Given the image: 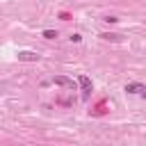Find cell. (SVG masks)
Masks as SVG:
<instances>
[{
	"mask_svg": "<svg viewBox=\"0 0 146 146\" xmlns=\"http://www.w3.org/2000/svg\"><path fill=\"white\" fill-rule=\"evenodd\" d=\"M55 84L66 87V89H73V87H75V82H73L71 78H66V75H57V78H55Z\"/></svg>",
	"mask_w": 146,
	"mask_h": 146,
	"instance_id": "2",
	"label": "cell"
},
{
	"mask_svg": "<svg viewBox=\"0 0 146 146\" xmlns=\"http://www.w3.org/2000/svg\"><path fill=\"white\" fill-rule=\"evenodd\" d=\"M43 39H57V32L55 30H43Z\"/></svg>",
	"mask_w": 146,
	"mask_h": 146,
	"instance_id": "5",
	"label": "cell"
},
{
	"mask_svg": "<svg viewBox=\"0 0 146 146\" xmlns=\"http://www.w3.org/2000/svg\"><path fill=\"white\" fill-rule=\"evenodd\" d=\"M18 62H39V55L32 50H21L18 52Z\"/></svg>",
	"mask_w": 146,
	"mask_h": 146,
	"instance_id": "1",
	"label": "cell"
},
{
	"mask_svg": "<svg viewBox=\"0 0 146 146\" xmlns=\"http://www.w3.org/2000/svg\"><path fill=\"white\" fill-rule=\"evenodd\" d=\"M100 36L107 39V41H110V39H112V41H119V34H100Z\"/></svg>",
	"mask_w": 146,
	"mask_h": 146,
	"instance_id": "6",
	"label": "cell"
},
{
	"mask_svg": "<svg viewBox=\"0 0 146 146\" xmlns=\"http://www.w3.org/2000/svg\"><path fill=\"white\" fill-rule=\"evenodd\" d=\"M78 84H80V89H82L84 94H89V91H91V80H89L87 75H80V78H78Z\"/></svg>",
	"mask_w": 146,
	"mask_h": 146,
	"instance_id": "3",
	"label": "cell"
},
{
	"mask_svg": "<svg viewBox=\"0 0 146 146\" xmlns=\"http://www.w3.org/2000/svg\"><path fill=\"white\" fill-rule=\"evenodd\" d=\"M144 84H139V82H130V84H125V91L128 94H144Z\"/></svg>",
	"mask_w": 146,
	"mask_h": 146,
	"instance_id": "4",
	"label": "cell"
}]
</instances>
